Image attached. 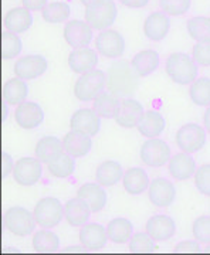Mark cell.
I'll list each match as a JSON object with an SVG mask.
<instances>
[{"label":"cell","mask_w":210,"mask_h":255,"mask_svg":"<svg viewBox=\"0 0 210 255\" xmlns=\"http://www.w3.org/2000/svg\"><path fill=\"white\" fill-rule=\"evenodd\" d=\"M105 87L115 95H131L138 88V74L128 61L112 64L105 74Z\"/></svg>","instance_id":"obj_1"},{"label":"cell","mask_w":210,"mask_h":255,"mask_svg":"<svg viewBox=\"0 0 210 255\" xmlns=\"http://www.w3.org/2000/svg\"><path fill=\"white\" fill-rule=\"evenodd\" d=\"M165 71L169 80L179 85H189L198 80L196 61L188 54L174 53L166 58Z\"/></svg>","instance_id":"obj_2"},{"label":"cell","mask_w":210,"mask_h":255,"mask_svg":"<svg viewBox=\"0 0 210 255\" xmlns=\"http://www.w3.org/2000/svg\"><path fill=\"white\" fill-rule=\"evenodd\" d=\"M3 226L10 234L16 237H26L33 234L37 223L31 211L20 206H13L3 214Z\"/></svg>","instance_id":"obj_3"},{"label":"cell","mask_w":210,"mask_h":255,"mask_svg":"<svg viewBox=\"0 0 210 255\" xmlns=\"http://www.w3.org/2000/svg\"><path fill=\"white\" fill-rule=\"evenodd\" d=\"M33 214L38 227H57L64 219V204L55 197H43L36 203Z\"/></svg>","instance_id":"obj_4"},{"label":"cell","mask_w":210,"mask_h":255,"mask_svg":"<svg viewBox=\"0 0 210 255\" xmlns=\"http://www.w3.org/2000/svg\"><path fill=\"white\" fill-rule=\"evenodd\" d=\"M85 21L95 30H107L117 17V6L112 0H98L90 6H85Z\"/></svg>","instance_id":"obj_5"},{"label":"cell","mask_w":210,"mask_h":255,"mask_svg":"<svg viewBox=\"0 0 210 255\" xmlns=\"http://www.w3.org/2000/svg\"><path fill=\"white\" fill-rule=\"evenodd\" d=\"M105 87V74L101 70H92L90 73L80 74L74 84V97L80 102L92 101Z\"/></svg>","instance_id":"obj_6"},{"label":"cell","mask_w":210,"mask_h":255,"mask_svg":"<svg viewBox=\"0 0 210 255\" xmlns=\"http://www.w3.org/2000/svg\"><path fill=\"white\" fill-rule=\"evenodd\" d=\"M175 140L178 147L186 153L199 152L206 143V133L205 129L198 124H185L176 130Z\"/></svg>","instance_id":"obj_7"},{"label":"cell","mask_w":210,"mask_h":255,"mask_svg":"<svg viewBox=\"0 0 210 255\" xmlns=\"http://www.w3.org/2000/svg\"><path fill=\"white\" fill-rule=\"evenodd\" d=\"M141 160L145 166L149 167H161L169 162L171 159V147L169 145L159 139V137H151L146 139L141 146Z\"/></svg>","instance_id":"obj_8"},{"label":"cell","mask_w":210,"mask_h":255,"mask_svg":"<svg viewBox=\"0 0 210 255\" xmlns=\"http://www.w3.org/2000/svg\"><path fill=\"white\" fill-rule=\"evenodd\" d=\"M94 47L97 53L104 58H118L124 54L125 41L124 37L114 28H107L100 31L94 40Z\"/></svg>","instance_id":"obj_9"},{"label":"cell","mask_w":210,"mask_h":255,"mask_svg":"<svg viewBox=\"0 0 210 255\" xmlns=\"http://www.w3.org/2000/svg\"><path fill=\"white\" fill-rule=\"evenodd\" d=\"M41 162L37 157H20L13 167V179L20 186H33L41 177Z\"/></svg>","instance_id":"obj_10"},{"label":"cell","mask_w":210,"mask_h":255,"mask_svg":"<svg viewBox=\"0 0 210 255\" xmlns=\"http://www.w3.org/2000/svg\"><path fill=\"white\" fill-rule=\"evenodd\" d=\"M92 30H94L92 26L87 21L70 20L64 26L63 36L67 46H70L74 50H78L90 44V41L92 40Z\"/></svg>","instance_id":"obj_11"},{"label":"cell","mask_w":210,"mask_h":255,"mask_svg":"<svg viewBox=\"0 0 210 255\" xmlns=\"http://www.w3.org/2000/svg\"><path fill=\"white\" fill-rule=\"evenodd\" d=\"M46 58L38 54L20 57L13 65L14 75L21 78V80H36L46 73Z\"/></svg>","instance_id":"obj_12"},{"label":"cell","mask_w":210,"mask_h":255,"mask_svg":"<svg viewBox=\"0 0 210 255\" xmlns=\"http://www.w3.org/2000/svg\"><path fill=\"white\" fill-rule=\"evenodd\" d=\"M145 233L155 243H165L175 236L176 224L172 217L166 214H156L146 221Z\"/></svg>","instance_id":"obj_13"},{"label":"cell","mask_w":210,"mask_h":255,"mask_svg":"<svg viewBox=\"0 0 210 255\" xmlns=\"http://www.w3.org/2000/svg\"><path fill=\"white\" fill-rule=\"evenodd\" d=\"M44 119V112L41 107L33 101H24L14 110V121L23 129H34L41 125Z\"/></svg>","instance_id":"obj_14"},{"label":"cell","mask_w":210,"mask_h":255,"mask_svg":"<svg viewBox=\"0 0 210 255\" xmlns=\"http://www.w3.org/2000/svg\"><path fill=\"white\" fill-rule=\"evenodd\" d=\"M149 201L156 207H168L174 203L176 197V189L174 183L166 180L164 177H158L152 180L148 187Z\"/></svg>","instance_id":"obj_15"},{"label":"cell","mask_w":210,"mask_h":255,"mask_svg":"<svg viewBox=\"0 0 210 255\" xmlns=\"http://www.w3.org/2000/svg\"><path fill=\"white\" fill-rule=\"evenodd\" d=\"M144 107L141 105V102L137 100H124L119 102V107L115 115L114 121L117 122V125L125 129H132L138 127V122L144 114Z\"/></svg>","instance_id":"obj_16"},{"label":"cell","mask_w":210,"mask_h":255,"mask_svg":"<svg viewBox=\"0 0 210 255\" xmlns=\"http://www.w3.org/2000/svg\"><path fill=\"white\" fill-rule=\"evenodd\" d=\"M78 240L84 250L87 251H98L108 241L107 228H104L100 224H84L78 231Z\"/></svg>","instance_id":"obj_17"},{"label":"cell","mask_w":210,"mask_h":255,"mask_svg":"<svg viewBox=\"0 0 210 255\" xmlns=\"http://www.w3.org/2000/svg\"><path fill=\"white\" fill-rule=\"evenodd\" d=\"M67 63L73 73H90L92 70H95L98 65V53H97V50H92L88 47L78 48V50H74L70 53Z\"/></svg>","instance_id":"obj_18"},{"label":"cell","mask_w":210,"mask_h":255,"mask_svg":"<svg viewBox=\"0 0 210 255\" xmlns=\"http://www.w3.org/2000/svg\"><path fill=\"white\" fill-rule=\"evenodd\" d=\"M70 128L71 130L81 132L88 136H95L100 132V117L94 110L88 108L75 111L70 118Z\"/></svg>","instance_id":"obj_19"},{"label":"cell","mask_w":210,"mask_h":255,"mask_svg":"<svg viewBox=\"0 0 210 255\" xmlns=\"http://www.w3.org/2000/svg\"><path fill=\"white\" fill-rule=\"evenodd\" d=\"M33 24V16H31V10L26 7H13L7 10L3 16V26L7 31L21 34L24 31H27L28 28Z\"/></svg>","instance_id":"obj_20"},{"label":"cell","mask_w":210,"mask_h":255,"mask_svg":"<svg viewBox=\"0 0 210 255\" xmlns=\"http://www.w3.org/2000/svg\"><path fill=\"white\" fill-rule=\"evenodd\" d=\"M168 170L169 174L174 177L175 180H188L191 179L195 172H196V163L193 160V157L191 153H186V152H179L174 155L169 162H168Z\"/></svg>","instance_id":"obj_21"},{"label":"cell","mask_w":210,"mask_h":255,"mask_svg":"<svg viewBox=\"0 0 210 255\" xmlns=\"http://www.w3.org/2000/svg\"><path fill=\"white\" fill-rule=\"evenodd\" d=\"M36 157L41 163L47 164L55 162L58 157L65 153L63 140L57 139L55 136L41 137L36 145Z\"/></svg>","instance_id":"obj_22"},{"label":"cell","mask_w":210,"mask_h":255,"mask_svg":"<svg viewBox=\"0 0 210 255\" xmlns=\"http://www.w3.org/2000/svg\"><path fill=\"white\" fill-rule=\"evenodd\" d=\"M171 28V21L164 11H154L144 21V34L152 41L164 40Z\"/></svg>","instance_id":"obj_23"},{"label":"cell","mask_w":210,"mask_h":255,"mask_svg":"<svg viewBox=\"0 0 210 255\" xmlns=\"http://www.w3.org/2000/svg\"><path fill=\"white\" fill-rule=\"evenodd\" d=\"M91 213V207L88 206V203L77 196L67 201L64 206V219L67 220V224L71 227H81L87 224Z\"/></svg>","instance_id":"obj_24"},{"label":"cell","mask_w":210,"mask_h":255,"mask_svg":"<svg viewBox=\"0 0 210 255\" xmlns=\"http://www.w3.org/2000/svg\"><path fill=\"white\" fill-rule=\"evenodd\" d=\"M61 140H63L65 152L73 157H84L91 150V136L81 133V132L70 130L65 133Z\"/></svg>","instance_id":"obj_25"},{"label":"cell","mask_w":210,"mask_h":255,"mask_svg":"<svg viewBox=\"0 0 210 255\" xmlns=\"http://www.w3.org/2000/svg\"><path fill=\"white\" fill-rule=\"evenodd\" d=\"M77 197L87 201L92 213H98L107 204V193L100 183H84L77 190Z\"/></svg>","instance_id":"obj_26"},{"label":"cell","mask_w":210,"mask_h":255,"mask_svg":"<svg viewBox=\"0 0 210 255\" xmlns=\"http://www.w3.org/2000/svg\"><path fill=\"white\" fill-rule=\"evenodd\" d=\"M149 184L151 182L148 173L141 167H129L128 170H125L122 177V187L131 196L142 194L144 191L148 190Z\"/></svg>","instance_id":"obj_27"},{"label":"cell","mask_w":210,"mask_h":255,"mask_svg":"<svg viewBox=\"0 0 210 255\" xmlns=\"http://www.w3.org/2000/svg\"><path fill=\"white\" fill-rule=\"evenodd\" d=\"M137 129L138 132L142 136H145L146 139L161 136V133L164 132L165 129L164 117L158 111H146V112L142 114V117L139 119Z\"/></svg>","instance_id":"obj_28"},{"label":"cell","mask_w":210,"mask_h":255,"mask_svg":"<svg viewBox=\"0 0 210 255\" xmlns=\"http://www.w3.org/2000/svg\"><path fill=\"white\" fill-rule=\"evenodd\" d=\"M1 97L3 101L10 107H17L27 98V85L24 80L14 77L10 78L3 84L1 88Z\"/></svg>","instance_id":"obj_29"},{"label":"cell","mask_w":210,"mask_h":255,"mask_svg":"<svg viewBox=\"0 0 210 255\" xmlns=\"http://www.w3.org/2000/svg\"><path fill=\"white\" fill-rule=\"evenodd\" d=\"M124 170L121 164L114 160H104L97 166L95 170V179L102 187H112L117 183L122 182Z\"/></svg>","instance_id":"obj_30"},{"label":"cell","mask_w":210,"mask_h":255,"mask_svg":"<svg viewBox=\"0 0 210 255\" xmlns=\"http://www.w3.org/2000/svg\"><path fill=\"white\" fill-rule=\"evenodd\" d=\"M131 65L138 77H146L152 74L159 65V55L154 50H142L132 57Z\"/></svg>","instance_id":"obj_31"},{"label":"cell","mask_w":210,"mask_h":255,"mask_svg":"<svg viewBox=\"0 0 210 255\" xmlns=\"http://www.w3.org/2000/svg\"><path fill=\"white\" fill-rule=\"evenodd\" d=\"M119 102L118 97L112 92H100L92 100V110L100 118L108 119L114 118L115 112L118 110Z\"/></svg>","instance_id":"obj_32"},{"label":"cell","mask_w":210,"mask_h":255,"mask_svg":"<svg viewBox=\"0 0 210 255\" xmlns=\"http://www.w3.org/2000/svg\"><path fill=\"white\" fill-rule=\"evenodd\" d=\"M108 240L114 244H125L132 237V223L127 219H112L107 224Z\"/></svg>","instance_id":"obj_33"},{"label":"cell","mask_w":210,"mask_h":255,"mask_svg":"<svg viewBox=\"0 0 210 255\" xmlns=\"http://www.w3.org/2000/svg\"><path fill=\"white\" fill-rule=\"evenodd\" d=\"M31 247L37 253H55L60 247L58 236L50 231V228H41L33 234Z\"/></svg>","instance_id":"obj_34"},{"label":"cell","mask_w":210,"mask_h":255,"mask_svg":"<svg viewBox=\"0 0 210 255\" xmlns=\"http://www.w3.org/2000/svg\"><path fill=\"white\" fill-rule=\"evenodd\" d=\"M70 6L64 1H51L47 3L46 7L41 10V17L50 24L64 23L70 17Z\"/></svg>","instance_id":"obj_35"},{"label":"cell","mask_w":210,"mask_h":255,"mask_svg":"<svg viewBox=\"0 0 210 255\" xmlns=\"http://www.w3.org/2000/svg\"><path fill=\"white\" fill-rule=\"evenodd\" d=\"M186 28L189 36L196 43L199 41H210V17L206 16H196L188 20Z\"/></svg>","instance_id":"obj_36"},{"label":"cell","mask_w":210,"mask_h":255,"mask_svg":"<svg viewBox=\"0 0 210 255\" xmlns=\"http://www.w3.org/2000/svg\"><path fill=\"white\" fill-rule=\"evenodd\" d=\"M189 97L195 105L198 107H209L210 105V80L209 78H198L191 84Z\"/></svg>","instance_id":"obj_37"},{"label":"cell","mask_w":210,"mask_h":255,"mask_svg":"<svg viewBox=\"0 0 210 255\" xmlns=\"http://www.w3.org/2000/svg\"><path fill=\"white\" fill-rule=\"evenodd\" d=\"M21 40L16 33L3 31L1 34V55L4 60H13L21 53Z\"/></svg>","instance_id":"obj_38"},{"label":"cell","mask_w":210,"mask_h":255,"mask_svg":"<svg viewBox=\"0 0 210 255\" xmlns=\"http://www.w3.org/2000/svg\"><path fill=\"white\" fill-rule=\"evenodd\" d=\"M47 170L53 177L57 179H65L74 173V160L73 156L65 152L61 157H58L55 162L47 164Z\"/></svg>","instance_id":"obj_39"},{"label":"cell","mask_w":210,"mask_h":255,"mask_svg":"<svg viewBox=\"0 0 210 255\" xmlns=\"http://www.w3.org/2000/svg\"><path fill=\"white\" fill-rule=\"evenodd\" d=\"M192 236L203 246L210 244V216H201L193 221Z\"/></svg>","instance_id":"obj_40"},{"label":"cell","mask_w":210,"mask_h":255,"mask_svg":"<svg viewBox=\"0 0 210 255\" xmlns=\"http://www.w3.org/2000/svg\"><path fill=\"white\" fill-rule=\"evenodd\" d=\"M128 243V248L131 253H151V251H154L155 241L146 233H137V234H132Z\"/></svg>","instance_id":"obj_41"},{"label":"cell","mask_w":210,"mask_h":255,"mask_svg":"<svg viewBox=\"0 0 210 255\" xmlns=\"http://www.w3.org/2000/svg\"><path fill=\"white\" fill-rule=\"evenodd\" d=\"M161 9L165 14L178 17L185 14L191 7V0H159Z\"/></svg>","instance_id":"obj_42"},{"label":"cell","mask_w":210,"mask_h":255,"mask_svg":"<svg viewBox=\"0 0 210 255\" xmlns=\"http://www.w3.org/2000/svg\"><path fill=\"white\" fill-rule=\"evenodd\" d=\"M195 186L202 194L210 197V163H205L196 169L193 174Z\"/></svg>","instance_id":"obj_43"},{"label":"cell","mask_w":210,"mask_h":255,"mask_svg":"<svg viewBox=\"0 0 210 255\" xmlns=\"http://www.w3.org/2000/svg\"><path fill=\"white\" fill-rule=\"evenodd\" d=\"M193 60L203 67H210V41H199L193 46Z\"/></svg>","instance_id":"obj_44"},{"label":"cell","mask_w":210,"mask_h":255,"mask_svg":"<svg viewBox=\"0 0 210 255\" xmlns=\"http://www.w3.org/2000/svg\"><path fill=\"white\" fill-rule=\"evenodd\" d=\"M176 253H199L201 251V243L196 240H185L175 246Z\"/></svg>","instance_id":"obj_45"},{"label":"cell","mask_w":210,"mask_h":255,"mask_svg":"<svg viewBox=\"0 0 210 255\" xmlns=\"http://www.w3.org/2000/svg\"><path fill=\"white\" fill-rule=\"evenodd\" d=\"M21 1V6L26 7L28 10H43L46 7L47 0H20Z\"/></svg>","instance_id":"obj_46"},{"label":"cell","mask_w":210,"mask_h":255,"mask_svg":"<svg viewBox=\"0 0 210 255\" xmlns=\"http://www.w3.org/2000/svg\"><path fill=\"white\" fill-rule=\"evenodd\" d=\"M128 9H142L149 3V0H119Z\"/></svg>","instance_id":"obj_47"},{"label":"cell","mask_w":210,"mask_h":255,"mask_svg":"<svg viewBox=\"0 0 210 255\" xmlns=\"http://www.w3.org/2000/svg\"><path fill=\"white\" fill-rule=\"evenodd\" d=\"M13 164H11V160L10 157H7L6 155H3V159H1V170H3V176L9 174L10 172H13Z\"/></svg>","instance_id":"obj_48"},{"label":"cell","mask_w":210,"mask_h":255,"mask_svg":"<svg viewBox=\"0 0 210 255\" xmlns=\"http://www.w3.org/2000/svg\"><path fill=\"white\" fill-rule=\"evenodd\" d=\"M203 125H205V129L210 133V105L205 111V115H203Z\"/></svg>","instance_id":"obj_49"},{"label":"cell","mask_w":210,"mask_h":255,"mask_svg":"<svg viewBox=\"0 0 210 255\" xmlns=\"http://www.w3.org/2000/svg\"><path fill=\"white\" fill-rule=\"evenodd\" d=\"M84 6H90V4H92V3H95V1H98V0H80Z\"/></svg>","instance_id":"obj_50"},{"label":"cell","mask_w":210,"mask_h":255,"mask_svg":"<svg viewBox=\"0 0 210 255\" xmlns=\"http://www.w3.org/2000/svg\"><path fill=\"white\" fill-rule=\"evenodd\" d=\"M205 253H210V244L206 246V248H205Z\"/></svg>","instance_id":"obj_51"}]
</instances>
